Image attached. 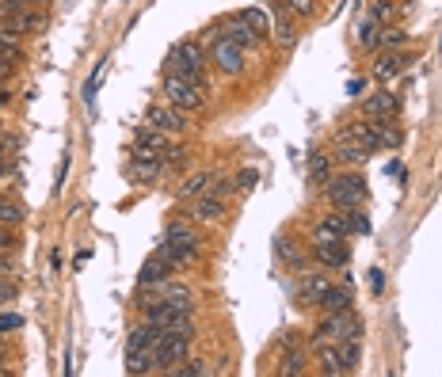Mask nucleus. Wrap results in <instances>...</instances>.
Masks as SVG:
<instances>
[{
  "instance_id": "58836bf2",
  "label": "nucleus",
  "mask_w": 442,
  "mask_h": 377,
  "mask_svg": "<svg viewBox=\"0 0 442 377\" xmlns=\"http://www.w3.org/2000/svg\"><path fill=\"white\" fill-rule=\"evenodd\" d=\"M16 297V290H12V282H4V275H0V309L8 305V301Z\"/></svg>"
},
{
  "instance_id": "a19ab883",
  "label": "nucleus",
  "mask_w": 442,
  "mask_h": 377,
  "mask_svg": "<svg viewBox=\"0 0 442 377\" xmlns=\"http://www.w3.org/2000/svg\"><path fill=\"white\" fill-rule=\"evenodd\" d=\"M4 271H8V263H4V252H0V275H4Z\"/></svg>"
},
{
  "instance_id": "f03ea898",
  "label": "nucleus",
  "mask_w": 442,
  "mask_h": 377,
  "mask_svg": "<svg viewBox=\"0 0 442 377\" xmlns=\"http://www.w3.org/2000/svg\"><path fill=\"white\" fill-rule=\"evenodd\" d=\"M156 335H161V328H153L149 320L130 332V343H126V373H153V370H156V354H153Z\"/></svg>"
},
{
  "instance_id": "bb28decb",
  "label": "nucleus",
  "mask_w": 442,
  "mask_h": 377,
  "mask_svg": "<svg viewBox=\"0 0 442 377\" xmlns=\"http://www.w3.org/2000/svg\"><path fill=\"white\" fill-rule=\"evenodd\" d=\"M282 373H305V354L302 351H290L286 362H282Z\"/></svg>"
},
{
  "instance_id": "4468645a",
  "label": "nucleus",
  "mask_w": 442,
  "mask_h": 377,
  "mask_svg": "<svg viewBox=\"0 0 442 377\" xmlns=\"http://www.w3.org/2000/svg\"><path fill=\"white\" fill-rule=\"evenodd\" d=\"M317 259L324 267H347L351 263V248L343 240H317Z\"/></svg>"
},
{
  "instance_id": "c03bdc74",
  "label": "nucleus",
  "mask_w": 442,
  "mask_h": 377,
  "mask_svg": "<svg viewBox=\"0 0 442 377\" xmlns=\"http://www.w3.org/2000/svg\"><path fill=\"white\" fill-rule=\"evenodd\" d=\"M0 80H4V65H0Z\"/></svg>"
},
{
  "instance_id": "20e7f679",
  "label": "nucleus",
  "mask_w": 442,
  "mask_h": 377,
  "mask_svg": "<svg viewBox=\"0 0 442 377\" xmlns=\"http://www.w3.org/2000/svg\"><path fill=\"white\" fill-rule=\"evenodd\" d=\"M324 191H328V202L336 206V210H359V206L366 202V179L359 172H343V175H336V179H328L324 183Z\"/></svg>"
},
{
  "instance_id": "7c9ffc66",
  "label": "nucleus",
  "mask_w": 442,
  "mask_h": 377,
  "mask_svg": "<svg viewBox=\"0 0 442 377\" xmlns=\"http://www.w3.org/2000/svg\"><path fill=\"white\" fill-rule=\"evenodd\" d=\"M347 229H351V233H370V221H366V214L347 210Z\"/></svg>"
},
{
  "instance_id": "a211bd4d",
  "label": "nucleus",
  "mask_w": 442,
  "mask_h": 377,
  "mask_svg": "<svg viewBox=\"0 0 442 377\" xmlns=\"http://www.w3.org/2000/svg\"><path fill=\"white\" fill-rule=\"evenodd\" d=\"M161 172H164V160H134V164H130L134 183H156Z\"/></svg>"
},
{
  "instance_id": "9d476101",
  "label": "nucleus",
  "mask_w": 442,
  "mask_h": 377,
  "mask_svg": "<svg viewBox=\"0 0 442 377\" xmlns=\"http://www.w3.org/2000/svg\"><path fill=\"white\" fill-rule=\"evenodd\" d=\"M359 111L366 118H374V122H393V118H397V111H400V99L393 96V92H374V96L362 99Z\"/></svg>"
},
{
  "instance_id": "ea45409f",
  "label": "nucleus",
  "mask_w": 442,
  "mask_h": 377,
  "mask_svg": "<svg viewBox=\"0 0 442 377\" xmlns=\"http://www.w3.org/2000/svg\"><path fill=\"white\" fill-rule=\"evenodd\" d=\"M16 244V237H12V229H8V225H0V252H8Z\"/></svg>"
},
{
  "instance_id": "f8f14e48",
  "label": "nucleus",
  "mask_w": 442,
  "mask_h": 377,
  "mask_svg": "<svg viewBox=\"0 0 442 377\" xmlns=\"http://www.w3.org/2000/svg\"><path fill=\"white\" fill-rule=\"evenodd\" d=\"M172 271H176V267H172V259H168L164 252L156 248L153 256L145 259V267H141V286H156V282H164L168 275H172Z\"/></svg>"
},
{
  "instance_id": "6ab92c4d",
  "label": "nucleus",
  "mask_w": 442,
  "mask_h": 377,
  "mask_svg": "<svg viewBox=\"0 0 442 377\" xmlns=\"http://www.w3.org/2000/svg\"><path fill=\"white\" fill-rule=\"evenodd\" d=\"M225 35H229L233 42H240V46H256V42H259V31H256V27H252L248 20H244V16L225 27Z\"/></svg>"
},
{
  "instance_id": "393cba45",
  "label": "nucleus",
  "mask_w": 442,
  "mask_h": 377,
  "mask_svg": "<svg viewBox=\"0 0 442 377\" xmlns=\"http://www.w3.org/2000/svg\"><path fill=\"white\" fill-rule=\"evenodd\" d=\"M275 39H278V42L290 50V46L297 42V31H294V23H290V20H278V23H275Z\"/></svg>"
},
{
  "instance_id": "4c0bfd02",
  "label": "nucleus",
  "mask_w": 442,
  "mask_h": 377,
  "mask_svg": "<svg viewBox=\"0 0 442 377\" xmlns=\"http://www.w3.org/2000/svg\"><path fill=\"white\" fill-rule=\"evenodd\" d=\"M366 282H370V290H374V294H381V290H385V275H381V267H374Z\"/></svg>"
},
{
  "instance_id": "72a5a7b5",
  "label": "nucleus",
  "mask_w": 442,
  "mask_h": 377,
  "mask_svg": "<svg viewBox=\"0 0 442 377\" xmlns=\"http://www.w3.org/2000/svg\"><path fill=\"white\" fill-rule=\"evenodd\" d=\"M16 328H23L20 313H0V332H16Z\"/></svg>"
},
{
  "instance_id": "cd10ccee",
  "label": "nucleus",
  "mask_w": 442,
  "mask_h": 377,
  "mask_svg": "<svg viewBox=\"0 0 442 377\" xmlns=\"http://www.w3.org/2000/svg\"><path fill=\"white\" fill-rule=\"evenodd\" d=\"M172 373L176 377H202V373H210V366L199 358V362H187V366H180V370H172Z\"/></svg>"
},
{
  "instance_id": "7ed1b4c3",
  "label": "nucleus",
  "mask_w": 442,
  "mask_h": 377,
  "mask_svg": "<svg viewBox=\"0 0 442 377\" xmlns=\"http://www.w3.org/2000/svg\"><path fill=\"white\" fill-rule=\"evenodd\" d=\"M161 252H164L168 259H172V267L180 271V267H187V263L199 256V233H195L187 221H172V225L164 229Z\"/></svg>"
},
{
  "instance_id": "423d86ee",
  "label": "nucleus",
  "mask_w": 442,
  "mask_h": 377,
  "mask_svg": "<svg viewBox=\"0 0 442 377\" xmlns=\"http://www.w3.org/2000/svg\"><path fill=\"white\" fill-rule=\"evenodd\" d=\"M168 73H180V77L195 80L199 88H206V69H202V50L195 42L187 46H176L172 58H168Z\"/></svg>"
},
{
  "instance_id": "0eeeda50",
  "label": "nucleus",
  "mask_w": 442,
  "mask_h": 377,
  "mask_svg": "<svg viewBox=\"0 0 442 377\" xmlns=\"http://www.w3.org/2000/svg\"><path fill=\"white\" fill-rule=\"evenodd\" d=\"M164 96H168L172 107H180V111H199L202 107V88L195 80L180 77V73H168V77H164Z\"/></svg>"
},
{
  "instance_id": "b1692460",
  "label": "nucleus",
  "mask_w": 442,
  "mask_h": 377,
  "mask_svg": "<svg viewBox=\"0 0 442 377\" xmlns=\"http://www.w3.org/2000/svg\"><path fill=\"white\" fill-rule=\"evenodd\" d=\"M35 27H42V16L39 12H16L12 20H8V31H16V35L35 31Z\"/></svg>"
},
{
  "instance_id": "2f4dec72",
  "label": "nucleus",
  "mask_w": 442,
  "mask_h": 377,
  "mask_svg": "<svg viewBox=\"0 0 442 377\" xmlns=\"http://www.w3.org/2000/svg\"><path fill=\"white\" fill-rule=\"evenodd\" d=\"M240 16H244V20H248L252 27H256L259 35H263V31H267V27H271V23H267V16H263L259 8H248V12H240Z\"/></svg>"
},
{
  "instance_id": "412c9836",
  "label": "nucleus",
  "mask_w": 442,
  "mask_h": 377,
  "mask_svg": "<svg viewBox=\"0 0 442 377\" xmlns=\"http://www.w3.org/2000/svg\"><path fill=\"white\" fill-rule=\"evenodd\" d=\"M309 179H313L317 187H324L328 179H332V164H328L324 153H309Z\"/></svg>"
},
{
  "instance_id": "e433bc0d",
  "label": "nucleus",
  "mask_w": 442,
  "mask_h": 377,
  "mask_svg": "<svg viewBox=\"0 0 442 377\" xmlns=\"http://www.w3.org/2000/svg\"><path fill=\"white\" fill-rule=\"evenodd\" d=\"M404 42V31H397V27H393V31H381V39H378V46H400Z\"/></svg>"
},
{
  "instance_id": "6e6552de",
  "label": "nucleus",
  "mask_w": 442,
  "mask_h": 377,
  "mask_svg": "<svg viewBox=\"0 0 442 377\" xmlns=\"http://www.w3.org/2000/svg\"><path fill=\"white\" fill-rule=\"evenodd\" d=\"M210 61L218 65L221 73L237 77V73L244 69V46H240V42H233L229 35H221V39L214 42V50H210Z\"/></svg>"
},
{
  "instance_id": "9b49d317",
  "label": "nucleus",
  "mask_w": 442,
  "mask_h": 377,
  "mask_svg": "<svg viewBox=\"0 0 442 377\" xmlns=\"http://www.w3.org/2000/svg\"><path fill=\"white\" fill-rule=\"evenodd\" d=\"M191 218H195V221H206V225L221 221V218H225V199H221V194H214V191H206L202 199H195Z\"/></svg>"
},
{
  "instance_id": "c9c22d12",
  "label": "nucleus",
  "mask_w": 442,
  "mask_h": 377,
  "mask_svg": "<svg viewBox=\"0 0 442 377\" xmlns=\"http://www.w3.org/2000/svg\"><path fill=\"white\" fill-rule=\"evenodd\" d=\"M286 4H290V12L302 16V20H305V16H313V0H286Z\"/></svg>"
},
{
  "instance_id": "f704fd0d",
  "label": "nucleus",
  "mask_w": 442,
  "mask_h": 377,
  "mask_svg": "<svg viewBox=\"0 0 442 377\" xmlns=\"http://www.w3.org/2000/svg\"><path fill=\"white\" fill-rule=\"evenodd\" d=\"M278 256H286L290 263H294V267H297V263H302V256H297V252H294V244H290V237H282V240H278Z\"/></svg>"
},
{
  "instance_id": "39448f33",
  "label": "nucleus",
  "mask_w": 442,
  "mask_h": 377,
  "mask_svg": "<svg viewBox=\"0 0 442 377\" xmlns=\"http://www.w3.org/2000/svg\"><path fill=\"white\" fill-rule=\"evenodd\" d=\"M340 339H362V320L343 309V313H328L313 332V343H340Z\"/></svg>"
},
{
  "instance_id": "4be33fe9",
  "label": "nucleus",
  "mask_w": 442,
  "mask_h": 377,
  "mask_svg": "<svg viewBox=\"0 0 442 377\" xmlns=\"http://www.w3.org/2000/svg\"><path fill=\"white\" fill-rule=\"evenodd\" d=\"M404 65H408V54H385V58L378 61V69H374V77L378 80H389L393 73H400Z\"/></svg>"
},
{
  "instance_id": "5701e85b",
  "label": "nucleus",
  "mask_w": 442,
  "mask_h": 377,
  "mask_svg": "<svg viewBox=\"0 0 442 377\" xmlns=\"http://www.w3.org/2000/svg\"><path fill=\"white\" fill-rule=\"evenodd\" d=\"M214 172H199V175H191L187 183H180V199H191V194H202V191H210V183H214Z\"/></svg>"
},
{
  "instance_id": "dca6fc26",
  "label": "nucleus",
  "mask_w": 442,
  "mask_h": 377,
  "mask_svg": "<svg viewBox=\"0 0 442 377\" xmlns=\"http://www.w3.org/2000/svg\"><path fill=\"white\" fill-rule=\"evenodd\" d=\"M347 214H332V218H324L321 225H317V240H347Z\"/></svg>"
},
{
  "instance_id": "37998d69",
  "label": "nucleus",
  "mask_w": 442,
  "mask_h": 377,
  "mask_svg": "<svg viewBox=\"0 0 442 377\" xmlns=\"http://www.w3.org/2000/svg\"><path fill=\"white\" fill-rule=\"evenodd\" d=\"M0 103H8V92H0Z\"/></svg>"
},
{
  "instance_id": "a878e982",
  "label": "nucleus",
  "mask_w": 442,
  "mask_h": 377,
  "mask_svg": "<svg viewBox=\"0 0 442 377\" xmlns=\"http://www.w3.org/2000/svg\"><path fill=\"white\" fill-rule=\"evenodd\" d=\"M16 221H23V210L16 202H4L0 199V225H16Z\"/></svg>"
},
{
  "instance_id": "f3484780",
  "label": "nucleus",
  "mask_w": 442,
  "mask_h": 377,
  "mask_svg": "<svg viewBox=\"0 0 442 377\" xmlns=\"http://www.w3.org/2000/svg\"><path fill=\"white\" fill-rule=\"evenodd\" d=\"M370 156H374V153H370L366 145H359V141H351V137H340V160H343V164H355V168H362Z\"/></svg>"
},
{
  "instance_id": "aec40b11",
  "label": "nucleus",
  "mask_w": 442,
  "mask_h": 377,
  "mask_svg": "<svg viewBox=\"0 0 442 377\" xmlns=\"http://www.w3.org/2000/svg\"><path fill=\"white\" fill-rule=\"evenodd\" d=\"M324 313H343V309H351V286H332L321 301Z\"/></svg>"
},
{
  "instance_id": "f257e3e1",
  "label": "nucleus",
  "mask_w": 442,
  "mask_h": 377,
  "mask_svg": "<svg viewBox=\"0 0 442 377\" xmlns=\"http://www.w3.org/2000/svg\"><path fill=\"white\" fill-rule=\"evenodd\" d=\"M191 339H195V328L191 324H180V328H161L153 343V354H156V370L172 373L176 362H183L187 351H191Z\"/></svg>"
},
{
  "instance_id": "a18cd8bd",
  "label": "nucleus",
  "mask_w": 442,
  "mask_h": 377,
  "mask_svg": "<svg viewBox=\"0 0 442 377\" xmlns=\"http://www.w3.org/2000/svg\"><path fill=\"white\" fill-rule=\"evenodd\" d=\"M0 354H4V347H0Z\"/></svg>"
},
{
  "instance_id": "79ce46f5",
  "label": "nucleus",
  "mask_w": 442,
  "mask_h": 377,
  "mask_svg": "<svg viewBox=\"0 0 442 377\" xmlns=\"http://www.w3.org/2000/svg\"><path fill=\"white\" fill-rule=\"evenodd\" d=\"M4 149H8V145H4V141H0V160H4Z\"/></svg>"
},
{
  "instance_id": "473e14b6",
  "label": "nucleus",
  "mask_w": 442,
  "mask_h": 377,
  "mask_svg": "<svg viewBox=\"0 0 442 377\" xmlns=\"http://www.w3.org/2000/svg\"><path fill=\"white\" fill-rule=\"evenodd\" d=\"M370 20H374V23H385V20H393V4H389V0H378V4H374Z\"/></svg>"
},
{
  "instance_id": "1a4fd4ad",
  "label": "nucleus",
  "mask_w": 442,
  "mask_h": 377,
  "mask_svg": "<svg viewBox=\"0 0 442 377\" xmlns=\"http://www.w3.org/2000/svg\"><path fill=\"white\" fill-rule=\"evenodd\" d=\"M168 137H164V130H141V134L134 137V160H164L168 156Z\"/></svg>"
},
{
  "instance_id": "c85d7f7f",
  "label": "nucleus",
  "mask_w": 442,
  "mask_h": 377,
  "mask_svg": "<svg viewBox=\"0 0 442 377\" xmlns=\"http://www.w3.org/2000/svg\"><path fill=\"white\" fill-rule=\"evenodd\" d=\"M103 69H107V61H99V69L92 73V80H88V84H84V99H88V103L96 99V88L103 84Z\"/></svg>"
},
{
  "instance_id": "c756f323",
  "label": "nucleus",
  "mask_w": 442,
  "mask_h": 377,
  "mask_svg": "<svg viewBox=\"0 0 442 377\" xmlns=\"http://www.w3.org/2000/svg\"><path fill=\"white\" fill-rule=\"evenodd\" d=\"M256 183H259V172H256V168H244V172L237 175V183H233V187H237V191H252Z\"/></svg>"
},
{
  "instance_id": "2eb2a0df",
  "label": "nucleus",
  "mask_w": 442,
  "mask_h": 377,
  "mask_svg": "<svg viewBox=\"0 0 442 377\" xmlns=\"http://www.w3.org/2000/svg\"><path fill=\"white\" fill-rule=\"evenodd\" d=\"M328 290H332V282H328V278H321V275H305L302 286H297V305H321Z\"/></svg>"
},
{
  "instance_id": "ddd939ff",
  "label": "nucleus",
  "mask_w": 442,
  "mask_h": 377,
  "mask_svg": "<svg viewBox=\"0 0 442 377\" xmlns=\"http://www.w3.org/2000/svg\"><path fill=\"white\" fill-rule=\"evenodd\" d=\"M149 126L164 130V134H183L187 118H180V107H153L149 111Z\"/></svg>"
}]
</instances>
